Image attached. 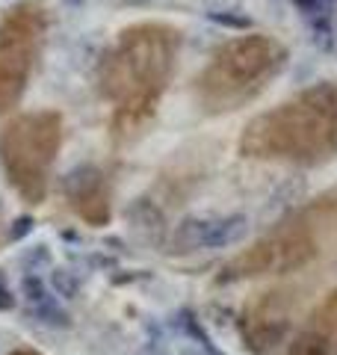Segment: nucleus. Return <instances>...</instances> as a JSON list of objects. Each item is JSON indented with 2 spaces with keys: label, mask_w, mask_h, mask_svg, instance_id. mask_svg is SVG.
Masks as SVG:
<instances>
[{
  "label": "nucleus",
  "mask_w": 337,
  "mask_h": 355,
  "mask_svg": "<svg viewBox=\"0 0 337 355\" xmlns=\"http://www.w3.org/2000/svg\"><path fill=\"white\" fill-rule=\"evenodd\" d=\"M178 48V30L166 24H142L121 33L119 48L101 65V92L112 101H121L116 113V128L125 119L151 116L154 101L172 71Z\"/></svg>",
  "instance_id": "f257e3e1"
},
{
  "label": "nucleus",
  "mask_w": 337,
  "mask_h": 355,
  "mask_svg": "<svg viewBox=\"0 0 337 355\" xmlns=\"http://www.w3.org/2000/svg\"><path fill=\"white\" fill-rule=\"evenodd\" d=\"M249 157H293L317 163L337 148V86L308 89L299 101L284 104L245 128L240 139Z\"/></svg>",
  "instance_id": "f03ea898"
},
{
  "label": "nucleus",
  "mask_w": 337,
  "mask_h": 355,
  "mask_svg": "<svg viewBox=\"0 0 337 355\" xmlns=\"http://www.w3.org/2000/svg\"><path fill=\"white\" fill-rule=\"evenodd\" d=\"M62 119L56 113H30L9 121L0 133V160L24 202L39 205L48 190V172L60 148Z\"/></svg>",
  "instance_id": "7ed1b4c3"
},
{
  "label": "nucleus",
  "mask_w": 337,
  "mask_h": 355,
  "mask_svg": "<svg viewBox=\"0 0 337 355\" xmlns=\"http://www.w3.org/2000/svg\"><path fill=\"white\" fill-rule=\"evenodd\" d=\"M313 254H317V237H313L311 210H308V214L278 222L273 234H266L249 252L228 261L222 266V275L216 282L231 284V282L252 279V275H266V272H293L299 266H305Z\"/></svg>",
  "instance_id": "20e7f679"
},
{
  "label": "nucleus",
  "mask_w": 337,
  "mask_h": 355,
  "mask_svg": "<svg viewBox=\"0 0 337 355\" xmlns=\"http://www.w3.org/2000/svg\"><path fill=\"white\" fill-rule=\"evenodd\" d=\"M44 9L39 3H21L0 24V113L18 104L24 92L36 42L42 36Z\"/></svg>",
  "instance_id": "39448f33"
},
{
  "label": "nucleus",
  "mask_w": 337,
  "mask_h": 355,
  "mask_svg": "<svg viewBox=\"0 0 337 355\" xmlns=\"http://www.w3.org/2000/svg\"><path fill=\"white\" fill-rule=\"evenodd\" d=\"M299 293L290 287H278V291H266L245 305L243 314V338L254 352H273L281 340H284L290 323H293V308L299 302Z\"/></svg>",
  "instance_id": "423d86ee"
},
{
  "label": "nucleus",
  "mask_w": 337,
  "mask_h": 355,
  "mask_svg": "<svg viewBox=\"0 0 337 355\" xmlns=\"http://www.w3.org/2000/svg\"><path fill=\"white\" fill-rule=\"evenodd\" d=\"M281 60H284V48L275 42H269L263 36H252L243 42H234L228 48H222L216 53V60L207 69V74H234V89L249 86V80L254 77H263L273 69H278Z\"/></svg>",
  "instance_id": "0eeeda50"
},
{
  "label": "nucleus",
  "mask_w": 337,
  "mask_h": 355,
  "mask_svg": "<svg viewBox=\"0 0 337 355\" xmlns=\"http://www.w3.org/2000/svg\"><path fill=\"white\" fill-rule=\"evenodd\" d=\"M62 190L83 219H89L92 225H104L107 222L110 216L107 187H104V175L95 166H77V169H71L62 178Z\"/></svg>",
  "instance_id": "6e6552de"
},
{
  "label": "nucleus",
  "mask_w": 337,
  "mask_h": 355,
  "mask_svg": "<svg viewBox=\"0 0 337 355\" xmlns=\"http://www.w3.org/2000/svg\"><path fill=\"white\" fill-rule=\"evenodd\" d=\"M287 355H337V291L293 338Z\"/></svg>",
  "instance_id": "1a4fd4ad"
},
{
  "label": "nucleus",
  "mask_w": 337,
  "mask_h": 355,
  "mask_svg": "<svg viewBox=\"0 0 337 355\" xmlns=\"http://www.w3.org/2000/svg\"><path fill=\"white\" fill-rule=\"evenodd\" d=\"M213 225H216V219L213 216H187V219H181V225H178L175 234H172V249L175 252L207 249Z\"/></svg>",
  "instance_id": "9d476101"
},
{
  "label": "nucleus",
  "mask_w": 337,
  "mask_h": 355,
  "mask_svg": "<svg viewBox=\"0 0 337 355\" xmlns=\"http://www.w3.org/2000/svg\"><path fill=\"white\" fill-rule=\"evenodd\" d=\"M252 234V219L245 214H231L216 219L213 225V234L207 240V249H225V246H237L245 237Z\"/></svg>",
  "instance_id": "9b49d317"
},
{
  "label": "nucleus",
  "mask_w": 337,
  "mask_h": 355,
  "mask_svg": "<svg viewBox=\"0 0 337 355\" xmlns=\"http://www.w3.org/2000/svg\"><path fill=\"white\" fill-rule=\"evenodd\" d=\"M30 314L39 320V323H44V326H51V329H69L71 326V317L62 311V305L56 302L53 296H48L44 302H39V305H33L30 308Z\"/></svg>",
  "instance_id": "f8f14e48"
},
{
  "label": "nucleus",
  "mask_w": 337,
  "mask_h": 355,
  "mask_svg": "<svg viewBox=\"0 0 337 355\" xmlns=\"http://www.w3.org/2000/svg\"><path fill=\"white\" fill-rule=\"evenodd\" d=\"M51 287L62 299H74L77 293H80V275H77L74 270H62V266H56V270L51 272Z\"/></svg>",
  "instance_id": "ddd939ff"
},
{
  "label": "nucleus",
  "mask_w": 337,
  "mask_h": 355,
  "mask_svg": "<svg viewBox=\"0 0 337 355\" xmlns=\"http://www.w3.org/2000/svg\"><path fill=\"white\" fill-rule=\"evenodd\" d=\"M21 296L30 302V308L33 305H39V302H44L51 293H48V287H44V282L39 279L36 272H27L24 279H21Z\"/></svg>",
  "instance_id": "4468645a"
},
{
  "label": "nucleus",
  "mask_w": 337,
  "mask_h": 355,
  "mask_svg": "<svg viewBox=\"0 0 337 355\" xmlns=\"http://www.w3.org/2000/svg\"><path fill=\"white\" fill-rule=\"evenodd\" d=\"M207 18L213 24H219L225 30H249L252 27V18L237 12V9H225V12H207Z\"/></svg>",
  "instance_id": "2eb2a0df"
},
{
  "label": "nucleus",
  "mask_w": 337,
  "mask_h": 355,
  "mask_svg": "<svg viewBox=\"0 0 337 355\" xmlns=\"http://www.w3.org/2000/svg\"><path fill=\"white\" fill-rule=\"evenodd\" d=\"M24 266H27V272L39 275V266H51V249L44 246V243H39L36 249L24 254Z\"/></svg>",
  "instance_id": "dca6fc26"
},
{
  "label": "nucleus",
  "mask_w": 337,
  "mask_h": 355,
  "mask_svg": "<svg viewBox=\"0 0 337 355\" xmlns=\"http://www.w3.org/2000/svg\"><path fill=\"white\" fill-rule=\"evenodd\" d=\"M311 30H313V39H317L320 48L331 51V21L329 18H313Z\"/></svg>",
  "instance_id": "f3484780"
},
{
  "label": "nucleus",
  "mask_w": 337,
  "mask_h": 355,
  "mask_svg": "<svg viewBox=\"0 0 337 355\" xmlns=\"http://www.w3.org/2000/svg\"><path fill=\"white\" fill-rule=\"evenodd\" d=\"M33 225H36V222H33V216H18L15 222H12V228H9V240H24L30 231H33Z\"/></svg>",
  "instance_id": "a211bd4d"
},
{
  "label": "nucleus",
  "mask_w": 337,
  "mask_h": 355,
  "mask_svg": "<svg viewBox=\"0 0 337 355\" xmlns=\"http://www.w3.org/2000/svg\"><path fill=\"white\" fill-rule=\"evenodd\" d=\"M12 308H15V293L9 291L3 272H0V311H12Z\"/></svg>",
  "instance_id": "6ab92c4d"
},
{
  "label": "nucleus",
  "mask_w": 337,
  "mask_h": 355,
  "mask_svg": "<svg viewBox=\"0 0 337 355\" xmlns=\"http://www.w3.org/2000/svg\"><path fill=\"white\" fill-rule=\"evenodd\" d=\"M293 6H299L302 12H317V9H320V0H293Z\"/></svg>",
  "instance_id": "aec40b11"
},
{
  "label": "nucleus",
  "mask_w": 337,
  "mask_h": 355,
  "mask_svg": "<svg viewBox=\"0 0 337 355\" xmlns=\"http://www.w3.org/2000/svg\"><path fill=\"white\" fill-rule=\"evenodd\" d=\"M119 3H121V6H145L148 0H119Z\"/></svg>",
  "instance_id": "412c9836"
},
{
  "label": "nucleus",
  "mask_w": 337,
  "mask_h": 355,
  "mask_svg": "<svg viewBox=\"0 0 337 355\" xmlns=\"http://www.w3.org/2000/svg\"><path fill=\"white\" fill-rule=\"evenodd\" d=\"M65 3H69V6H83L86 0H65Z\"/></svg>",
  "instance_id": "4be33fe9"
},
{
  "label": "nucleus",
  "mask_w": 337,
  "mask_h": 355,
  "mask_svg": "<svg viewBox=\"0 0 337 355\" xmlns=\"http://www.w3.org/2000/svg\"><path fill=\"white\" fill-rule=\"evenodd\" d=\"M15 355H36V352H15Z\"/></svg>",
  "instance_id": "5701e85b"
}]
</instances>
